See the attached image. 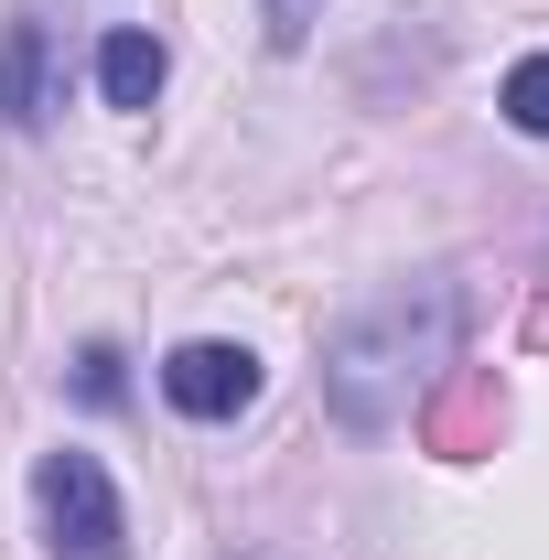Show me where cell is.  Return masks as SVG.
Listing matches in <instances>:
<instances>
[{"instance_id": "1", "label": "cell", "mask_w": 549, "mask_h": 560, "mask_svg": "<svg viewBox=\"0 0 549 560\" xmlns=\"http://www.w3.org/2000/svg\"><path fill=\"white\" fill-rule=\"evenodd\" d=\"M453 324H464V302L453 291H420V313L410 302H377V313H355L335 335V355H324V377H335V410L344 420H388V410H410V388L453 355Z\"/></svg>"}, {"instance_id": "2", "label": "cell", "mask_w": 549, "mask_h": 560, "mask_svg": "<svg viewBox=\"0 0 549 560\" xmlns=\"http://www.w3.org/2000/svg\"><path fill=\"white\" fill-rule=\"evenodd\" d=\"M33 506H44V550L55 560H119L130 550V517L97 453H44L33 464Z\"/></svg>"}, {"instance_id": "3", "label": "cell", "mask_w": 549, "mask_h": 560, "mask_svg": "<svg viewBox=\"0 0 549 560\" xmlns=\"http://www.w3.org/2000/svg\"><path fill=\"white\" fill-rule=\"evenodd\" d=\"M162 399H173V410L184 420H237L248 410V399H259V355L248 346H173L162 355Z\"/></svg>"}, {"instance_id": "4", "label": "cell", "mask_w": 549, "mask_h": 560, "mask_svg": "<svg viewBox=\"0 0 549 560\" xmlns=\"http://www.w3.org/2000/svg\"><path fill=\"white\" fill-rule=\"evenodd\" d=\"M0 119H11V130H44V119H55V55H44V22H11V33H0Z\"/></svg>"}, {"instance_id": "5", "label": "cell", "mask_w": 549, "mask_h": 560, "mask_svg": "<svg viewBox=\"0 0 549 560\" xmlns=\"http://www.w3.org/2000/svg\"><path fill=\"white\" fill-rule=\"evenodd\" d=\"M162 75H173V55H162L151 33H108V44H97V97H108V108H151Z\"/></svg>"}, {"instance_id": "6", "label": "cell", "mask_w": 549, "mask_h": 560, "mask_svg": "<svg viewBox=\"0 0 549 560\" xmlns=\"http://www.w3.org/2000/svg\"><path fill=\"white\" fill-rule=\"evenodd\" d=\"M495 108H506V119H517L528 140H549V55H528V66H506V97H495Z\"/></svg>"}, {"instance_id": "7", "label": "cell", "mask_w": 549, "mask_h": 560, "mask_svg": "<svg viewBox=\"0 0 549 560\" xmlns=\"http://www.w3.org/2000/svg\"><path fill=\"white\" fill-rule=\"evenodd\" d=\"M75 388H86V399H119V355L86 346V355H75Z\"/></svg>"}, {"instance_id": "8", "label": "cell", "mask_w": 549, "mask_h": 560, "mask_svg": "<svg viewBox=\"0 0 549 560\" xmlns=\"http://www.w3.org/2000/svg\"><path fill=\"white\" fill-rule=\"evenodd\" d=\"M302 22H313V0H270V44H302Z\"/></svg>"}]
</instances>
